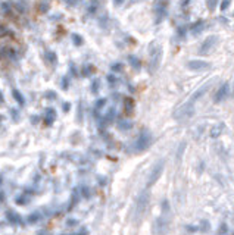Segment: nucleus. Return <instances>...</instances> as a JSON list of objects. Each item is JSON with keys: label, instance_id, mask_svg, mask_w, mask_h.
I'll return each instance as SVG.
<instances>
[{"label": "nucleus", "instance_id": "1", "mask_svg": "<svg viewBox=\"0 0 234 235\" xmlns=\"http://www.w3.org/2000/svg\"><path fill=\"white\" fill-rule=\"evenodd\" d=\"M193 115H194V101H192V100L185 101L184 104H181L174 112V118H175V121H178V122H185Z\"/></svg>", "mask_w": 234, "mask_h": 235}, {"label": "nucleus", "instance_id": "2", "mask_svg": "<svg viewBox=\"0 0 234 235\" xmlns=\"http://www.w3.org/2000/svg\"><path fill=\"white\" fill-rule=\"evenodd\" d=\"M149 198H150V195H149V191H147V190L142 191L140 195L137 197V200H135V207H134V219H135V220H140V218L143 216V213L146 212V207H147V204H149Z\"/></svg>", "mask_w": 234, "mask_h": 235}, {"label": "nucleus", "instance_id": "3", "mask_svg": "<svg viewBox=\"0 0 234 235\" xmlns=\"http://www.w3.org/2000/svg\"><path fill=\"white\" fill-rule=\"evenodd\" d=\"M164 166H165V160H159L158 163L153 166V169L150 170V175H149V179H147V187H152V185L156 184L162 172H164Z\"/></svg>", "mask_w": 234, "mask_h": 235}, {"label": "nucleus", "instance_id": "4", "mask_svg": "<svg viewBox=\"0 0 234 235\" xmlns=\"http://www.w3.org/2000/svg\"><path fill=\"white\" fill-rule=\"evenodd\" d=\"M160 58H162V50L160 47H155L150 50V60H149V72L150 74H155L156 69L159 68V63H160Z\"/></svg>", "mask_w": 234, "mask_h": 235}, {"label": "nucleus", "instance_id": "5", "mask_svg": "<svg viewBox=\"0 0 234 235\" xmlns=\"http://www.w3.org/2000/svg\"><path fill=\"white\" fill-rule=\"evenodd\" d=\"M150 143H152L150 134H149L146 129H143L140 137L137 138V141H135V144H134V149H135V151H143L150 146Z\"/></svg>", "mask_w": 234, "mask_h": 235}, {"label": "nucleus", "instance_id": "6", "mask_svg": "<svg viewBox=\"0 0 234 235\" xmlns=\"http://www.w3.org/2000/svg\"><path fill=\"white\" fill-rule=\"evenodd\" d=\"M217 43H218L217 35H211V37H208V38L205 40V41L202 43L199 53H200V54H206V53H209V51L214 49V46H215Z\"/></svg>", "mask_w": 234, "mask_h": 235}, {"label": "nucleus", "instance_id": "7", "mask_svg": "<svg viewBox=\"0 0 234 235\" xmlns=\"http://www.w3.org/2000/svg\"><path fill=\"white\" fill-rule=\"evenodd\" d=\"M187 68H189L190 71H196V72H199V71L209 69L211 65H209L208 62H205V60H190V62L187 63Z\"/></svg>", "mask_w": 234, "mask_h": 235}, {"label": "nucleus", "instance_id": "8", "mask_svg": "<svg viewBox=\"0 0 234 235\" xmlns=\"http://www.w3.org/2000/svg\"><path fill=\"white\" fill-rule=\"evenodd\" d=\"M228 93H230V85L227 84V82H224V84L219 87V90L217 91V94H215V101L219 103V101L225 100L227 96H228Z\"/></svg>", "mask_w": 234, "mask_h": 235}, {"label": "nucleus", "instance_id": "9", "mask_svg": "<svg viewBox=\"0 0 234 235\" xmlns=\"http://www.w3.org/2000/svg\"><path fill=\"white\" fill-rule=\"evenodd\" d=\"M6 219H8L9 223H12V225H22V218L19 216V213L13 212V210H8L6 212Z\"/></svg>", "mask_w": 234, "mask_h": 235}, {"label": "nucleus", "instance_id": "10", "mask_svg": "<svg viewBox=\"0 0 234 235\" xmlns=\"http://www.w3.org/2000/svg\"><path fill=\"white\" fill-rule=\"evenodd\" d=\"M209 88H211V84H208V82H206V84H203V85L200 87V88H197L196 91L193 93V94H192V99H190V100L196 103V101L199 100V99H200V97L203 96V94H205V93L208 91Z\"/></svg>", "mask_w": 234, "mask_h": 235}, {"label": "nucleus", "instance_id": "11", "mask_svg": "<svg viewBox=\"0 0 234 235\" xmlns=\"http://www.w3.org/2000/svg\"><path fill=\"white\" fill-rule=\"evenodd\" d=\"M55 119H56V110L53 109V107H50V109L46 112V118H44V122H46V125H53Z\"/></svg>", "mask_w": 234, "mask_h": 235}, {"label": "nucleus", "instance_id": "12", "mask_svg": "<svg viewBox=\"0 0 234 235\" xmlns=\"http://www.w3.org/2000/svg\"><path fill=\"white\" fill-rule=\"evenodd\" d=\"M40 220H41V215L38 212H33L27 216V223H37Z\"/></svg>", "mask_w": 234, "mask_h": 235}, {"label": "nucleus", "instance_id": "13", "mask_svg": "<svg viewBox=\"0 0 234 235\" xmlns=\"http://www.w3.org/2000/svg\"><path fill=\"white\" fill-rule=\"evenodd\" d=\"M118 128H119L121 131H130V129L133 128V122H130L128 119H122V121L118 124Z\"/></svg>", "mask_w": 234, "mask_h": 235}, {"label": "nucleus", "instance_id": "14", "mask_svg": "<svg viewBox=\"0 0 234 235\" xmlns=\"http://www.w3.org/2000/svg\"><path fill=\"white\" fill-rule=\"evenodd\" d=\"M128 62H130V65H131L134 69H137V71L142 68V62H140V59L135 58V56H133V54H131V56H128Z\"/></svg>", "mask_w": 234, "mask_h": 235}, {"label": "nucleus", "instance_id": "15", "mask_svg": "<svg viewBox=\"0 0 234 235\" xmlns=\"http://www.w3.org/2000/svg\"><path fill=\"white\" fill-rule=\"evenodd\" d=\"M12 96H13V99L18 101V104H19V106H24V104H25V99H24V96L21 94V91L13 90V91H12Z\"/></svg>", "mask_w": 234, "mask_h": 235}, {"label": "nucleus", "instance_id": "16", "mask_svg": "<svg viewBox=\"0 0 234 235\" xmlns=\"http://www.w3.org/2000/svg\"><path fill=\"white\" fill-rule=\"evenodd\" d=\"M203 28H205V22H203V21H197V22H194L192 25V33L199 34L200 31H203Z\"/></svg>", "mask_w": 234, "mask_h": 235}, {"label": "nucleus", "instance_id": "17", "mask_svg": "<svg viewBox=\"0 0 234 235\" xmlns=\"http://www.w3.org/2000/svg\"><path fill=\"white\" fill-rule=\"evenodd\" d=\"M38 10H40L41 13H47V12L50 10L49 2H40V3H38Z\"/></svg>", "mask_w": 234, "mask_h": 235}, {"label": "nucleus", "instance_id": "18", "mask_svg": "<svg viewBox=\"0 0 234 235\" xmlns=\"http://www.w3.org/2000/svg\"><path fill=\"white\" fill-rule=\"evenodd\" d=\"M47 59H49V62H50L53 66H56V63H58V56H56L55 51H49V53H47Z\"/></svg>", "mask_w": 234, "mask_h": 235}, {"label": "nucleus", "instance_id": "19", "mask_svg": "<svg viewBox=\"0 0 234 235\" xmlns=\"http://www.w3.org/2000/svg\"><path fill=\"white\" fill-rule=\"evenodd\" d=\"M124 104H125V110L130 113L131 110H133V107H134V101H133V99H130V97H127L125 100H124Z\"/></svg>", "mask_w": 234, "mask_h": 235}, {"label": "nucleus", "instance_id": "20", "mask_svg": "<svg viewBox=\"0 0 234 235\" xmlns=\"http://www.w3.org/2000/svg\"><path fill=\"white\" fill-rule=\"evenodd\" d=\"M72 41H74L75 46H81L83 44V38H81L80 34H72Z\"/></svg>", "mask_w": 234, "mask_h": 235}, {"label": "nucleus", "instance_id": "21", "mask_svg": "<svg viewBox=\"0 0 234 235\" xmlns=\"http://www.w3.org/2000/svg\"><path fill=\"white\" fill-rule=\"evenodd\" d=\"M206 5H208L209 10H211V12H214V10H215V8H217V5H218V0H206Z\"/></svg>", "mask_w": 234, "mask_h": 235}, {"label": "nucleus", "instance_id": "22", "mask_svg": "<svg viewBox=\"0 0 234 235\" xmlns=\"http://www.w3.org/2000/svg\"><path fill=\"white\" fill-rule=\"evenodd\" d=\"M92 71H93V66L87 65V66L83 68V76H90L92 75Z\"/></svg>", "mask_w": 234, "mask_h": 235}, {"label": "nucleus", "instance_id": "23", "mask_svg": "<svg viewBox=\"0 0 234 235\" xmlns=\"http://www.w3.org/2000/svg\"><path fill=\"white\" fill-rule=\"evenodd\" d=\"M113 116H115V109L113 107H110V110H109V113L105 116V119H106V122H110L112 119H113Z\"/></svg>", "mask_w": 234, "mask_h": 235}, {"label": "nucleus", "instance_id": "24", "mask_svg": "<svg viewBox=\"0 0 234 235\" xmlns=\"http://www.w3.org/2000/svg\"><path fill=\"white\" fill-rule=\"evenodd\" d=\"M16 203L18 204H21V206H24V204L28 203V197H25V195H19V197L16 198Z\"/></svg>", "mask_w": 234, "mask_h": 235}, {"label": "nucleus", "instance_id": "25", "mask_svg": "<svg viewBox=\"0 0 234 235\" xmlns=\"http://www.w3.org/2000/svg\"><path fill=\"white\" fill-rule=\"evenodd\" d=\"M105 104H106V99H99V100L96 101V109H97V110L102 109Z\"/></svg>", "mask_w": 234, "mask_h": 235}, {"label": "nucleus", "instance_id": "26", "mask_svg": "<svg viewBox=\"0 0 234 235\" xmlns=\"http://www.w3.org/2000/svg\"><path fill=\"white\" fill-rule=\"evenodd\" d=\"M68 82H69V81H68V78H67V76H63V78H62V81H60V87H62L63 90H68V87H69V84H68Z\"/></svg>", "mask_w": 234, "mask_h": 235}, {"label": "nucleus", "instance_id": "27", "mask_svg": "<svg viewBox=\"0 0 234 235\" xmlns=\"http://www.w3.org/2000/svg\"><path fill=\"white\" fill-rule=\"evenodd\" d=\"M97 90H99V81H97V79H94V81L92 82V93H94V94H96V93H97Z\"/></svg>", "mask_w": 234, "mask_h": 235}, {"label": "nucleus", "instance_id": "28", "mask_svg": "<svg viewBox=\"0 0 234 235\" xmlns=\"http://www.w3.org/2000/svg\"><path fill=\"white\" fill-rule=\"evenodd\" d=\"M77 225H78L77 219H68L67 220V226H77Z\"/></svg>", "mask_w": 234, "mask_h": 235}, {"label": "nucleus", "instance_id": "29", "mask_svg": "<svg viewBox=\"0 0 234 235\" xmlns=\"http://www.w3.org/2000/svg\"><path fill=\"white\" fill-rule=\"evenodd\" d=\"M9 33L8 26L6 25H0V37H3V35H6V34Z\"/></svg>", "mask_w": 234, "mask_h": 235}, {"label": "nucleus", "instance_id": "30", "mask_svg": "<svg viewBox=\"0 0 234 235\" xmlns=\"http://www.w3.org/2000/svg\"><path fill=\"white\" fill-rule=\"evenodd\" d=\"M46 99L55 100V99H56V93H55V91H47V93H46Z\"/></svg>", "mask_w": 234, "mask_h": 235}, {"label": "nucleus", "instance_id": "31", "mask_svg": "<svg viewBox=\"0 0 234 235\" xmlns=\"http://www.w3.org/2000/svg\"><path fill=\"white\" fill-rule=\"evenodd\" d=\"M228 5H230V0H222V3H221V10H225L228 8Z\"/></svg>", "mask_w": 234, "mask_h": 235}, {"label": "nucleus", "instance_id": "32", "mask_svg": "<svg viewBox=\"0 0 234 235\" xmlns=\"http://www.w3.org/2000/svg\"><path fill=\"white\" fill-rule=\"evenodd\" d=\"M81 190H83L81 193H83L84 197H87V198H88V197H90V191H88V188H87V187H83Z\"/></svg>", "mask_w": 234, "mask_h": 235}, {"label": "nucleus", "instance_id": "33", "mask_svg": "<svg viewBox=\"0 0 234 235\" xmlns=\"http://www.w3.org/2000/svg\"><path fill=\"white\" fill-rule=\"evenodd\" d=\"M122 69V65L121 63H117V65H112V71H119Z\"/></svg>", "mask_w": 234, "mask_h": 235}, {"label": "nucleus", "instance_id": "34", "mask_svg": "<svg viewBox=\"0 0 234 235\" xmlns=\"http://www.w3.org/2000/svg\"><path fill=\"white\" fill-rule=\"evenodd\" d=\"M108 81L110 82V85H113V82H115L117 79H115V76H113V75H109L108 76Z\"/></svg>", "mask_w": 234, "mask_h": 235}, {"label": "nucleus", "instance_id": "35", "mask_svg": "<svg viewBox=\"0 0 234 235\" xmlns=\"http://www.w3.org/2000/svg\"><path fill=\"white\" fill-rule=\"evenodd\" d=\"M68 5H75V3H78V2H81V0H65Z\"/></svg>", "mask_w": 234, "mask_h": 235}, {"label": "nucleus", "instance_id": "36", "mask_svg": "<svg viewBox=\"0 0 234 235\" xmlns=\"http://www.w3.org/2000/svg\"><path fill=\"white\" fill-rule=\"evenodd\" d=\"M69 106H71L69 103H65V104H63V110H65V112H68V110H69Z\"/></svg>", "mask_w": 234, "mask_h": 235}, {"label": "nucleus", "instance_id": "37", "mask_svg": "<svg viewBox=\"0 0 234 235\" xmlns=\"http://www.w3.org/2000/svg\"><path fill=\"white\" fill-rule=\"evenodd\" d=\"M80 234H87V229H85V228H81V229H80Z\"/></svg>", "mask_w": 234, "mask_h": 235}, {"label": "nucleus", "instance_id": "38", "mask_svg": "<svg viewBox=\"0 0 234 235\" xmlns=\"http://www.w3.org/2000/svg\"><path fill=\"white\" fill-rule=\"evenodd\" d=\"M3 101H5V97H3V94L0 91V103H3Z\"/></svg>", "mask_w": 234, "mask_h": 235}, {"label": "nucleus", "instance_id": "39", "mask_svg": "<svg viewBox=\"0 0 234 235\" xmlns=\"http://www.w3.org/2000/svg\"><path fill=\"white\" fill-rule=\"evenodd\" d=\"M113 2H115V5H121V3H122L124 0H113Z\"/></svg>", "mask_w": 234, "mask_h": 235}, {"label": "nucleus", "instance_id": "40", "mask_svg": "<svg viewBox=\"0 0 234 235\" xmlns=\"http://www.w3.org/2000/svg\"><path fill=\"white\" fill-rule=\"evenodd\" d=\"M2 119H3V116H2V115H0V121H2Z\"/></svg>", "mask_w": 234, "mask_h": 235}]
</instances>
